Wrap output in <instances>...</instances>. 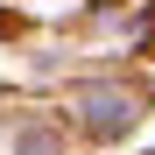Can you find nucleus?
I'll list each match as a JSON object with an SVG mask.
<instances>
[{
    "label": "nucleus",
    "instance_id": "f03ea898",
    "mask_svg": "<svg viewBox=\"0 0 155 155\" xmlns=\"http://www.w3.org/2000/svg\"><path fill=\"white\" fill-rule=\"evenodd\" d=\"M14 155H64V141H57V127H21V134H14Z\"/></svg>",
    "mask_w": 155,
    "mask_h": 155
},
{
    "label": "nucleus",
    "instance_id": "20e7f679",
    "mask_svg": "<svg viewBox=\"0 0 155 155\" xmlns=\"http://www.w3.org/2000/svg\"><path fill=\"white\" fill-rule=\"evenodd\" d=\"M99 7H113V0H99Z\"/></svg>",
    "mask_w": 155,
    "mask_h": 155
},
{
    "label": "nucleus",
    "instance_id": "7ed1b4c3",
    "mask_svg": "<svg viewBox=\"0 0 155 155\" xmlns=\"http://www.w3.org/2000/svg\"><path fill=\"white\" fill-rule=\"evenodd\" d=\"M7 28H14V21H7V14H0V35H7Z\"/></svg>",
    "mask_w": 155,
    "mask_h": 155
},
{
    "label": "nucleus",
    "instance_id": "f257e3e1",
    "mask_svg": "<svg viewBox=\"0 0 155 155\" xmlns=\"http://www.w3.org/2000/svg\"><path fill=\"white\" fill-rule=\"evenodd\" d=\"M78 120H85L99 141H120L127 127L141 120V92L134 85H78Z\"/></svg>",
    "mask_w": 155,
    "mask_h": 155
}]
</instances>
